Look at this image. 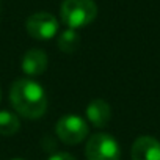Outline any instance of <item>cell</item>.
I'll return each instance as SVG.
<instances>
[{
	"mask_svg": "<svg viewBox=\"0 0 160 160\" xmlns=\"http://www.w3.org/2000/svg\"><path fill=\"white\" fill-rule=\"evenodd\" d=\"M19 129H21V121L14 113L7 112V110L0 112V135L11 137L18 133Z\"/></svg>",
	"mask_w": 160,
	"mask_h": 160,
	"instance_id": "9c48e42d",
	"label": "cell"
},
{
	"mask_svg": "<svg viewBox=\"0 0 160 160\" xmlns=\"http://www.w3.org/2000/svg\"><path fill=\"white\" fill-rule=\"evenodd\" d=\"M58 138L66 144H78L88 137V124L83 118L77 115H66L58 119L55 126Z\"/></svg>",
	"mask_w": 160,
	"mask_h": 160,
	"instance_id": "277c9868",
	"label": "cell"
},
{
	"mask_svg": "<svg viewBox=\"0 0 160 160\" xmlns=\"http://www.w3.org/2000/svg\"><path fill=\"white\" fill-rule=\"evenodd\" d=\"M130 155L132 160H160V141L148 135L138 137L132 144Z\"/></svg>",
	"mask_w": 160,
	"mask_h": 160,
	"instance_id": "8992f818",
	"label": "cell"
},
{
	"mask_svg": "<svg viewBox=\"0 0 160 160\" xmlns=\"http://www.w3.org/2000/svg\"><path fill=\"white\" fill-rule=\"evenodd\" d=\"M47 64H49V61H47V55H46L44 50H41V49H30L22 57L21 68H22V71L27 75L36 77V75H41V74L46 72Z\"/></svg>",
	"mask_w": 160,
	"mask_h": 160,
	"instance_id": "52a82bcc",
	"label": "cell"
},
{
	"mask_svg": "<svg viewBox=\"0 0 160 160\" xmlns=\"http://www.w3.org/2000/svg\"><path fill=\"white\" fill-rule=\"evenodd\" d=\"M0 99H2V90H0Z\"/></svg>",
	"mask_w": 160,
	"mask_h": 160,
	"instance_id": "4fadbf2b",
	"label": "cell"
},
{
	"mask_svg": "<svg viewBox=\"0 0 160 160\" xmlns=\"http://www.w3.org/2000/svg\"><path fill=\"white\" fill-rule=\"evenodd\" d=\"M87 119L94 127L102 129L112 119V107L104 99H94L87 107Z\"/></svg>",
	"mask_w": 160,
	"mask_h": 160,
	"instance_id": "ba28073f",
	"label": "cell"
},
{
	"mask_svg": "<svg viewBox=\"0 0 160 160\" xmlns=\"http://www.w3.org/2000/svg\"><path fill=\"white\" fill-rule=\"evenodd\" d=\"M60 16L68 28H83L96 19L98 5L94 0H64L61 3Z\"/></svg>",
	"mask_w": 160,
	"mask_h": 160,
	"instance_id": "7a4b0ae2",
	"label": "cell"
},
{
	"mask_svg": "<svg viewBox=\"0 0 160 160\" xmlns=\"http://www.w3.org/2000/svg\"><path fill=\"white\" fill-rule=\"evenodd\" d=\"M10 102L13 108L27 119H38L47 110V94L44 88L30 78H21L11 85Z\"/></svg>",
	"mask_w": 160,
	"mask_h": 160,
	"instance_id": "6da1fadb",
	"label": "cell"
},
{
	"mask_svg": "<svg viewBox=\"0 0 160 160\" xmlns=\"http://www.w3.org/2000/svg\"><path fill=\"white\" fill-rule=\"evenodd\" d=\"M27 33L39 41H47L58 33V21L49 13H35L25 22Z\"/></svg>",
	"mask_w": 160,
	"mask_h": 160,
	"instance_id": "5b68a950",
	"label": "cell"
},
{
	"mask_svg": "<svg viewBox=\"0 0 160 160\" xmlns=\"http://www.w3.org/2000/svg\"><path fill=\"white\" fill-rule=\"evenodd\" d=\"M85 157L87 160H121V148L115 137L99 132L88 138Z\"/></svg>",
	"mask_w": 160,
	"mask_h": 160,
	"instance_id": "3957f363",
	"label": "cell"
},
{
	"mask_svg": "<svg viewBox=\"0 0 160 160\" xmlns=\"http://www.w3.org/2000/svg\"><path fill=\"white\" fill-rule=\"evenodd\" d=\"M11 160H25V158H11Z\"/></svg>",
	"mask_w": 160,
	"mask_h": 160,
	"instance_id": "7c38bea8",
	"label": "cell"
},
{
	"mask_svg": "<svg viewBox=\"0 0 160 160\" xmlns=\"http://www.w3.org/2000/svg\"><path fill=\"white\" fill-rule=\"evenodd\" d=\"M49 160H75V158H74V155H71L68 152H57V154L50 155Z\"/></svg>",
	"mask_w": 160,
	"mask_h": 160,
	"instance_id": "8fae6325",
	"label": "cell"
},
{
	"mask_svg": "<svg viewBox=\"0 0 160 160\" xmlns=\"http://www.w3.org/2000/svg\"><path fill=\"white\" fill-rule=\"evenodd\" d=\"M80 46V36L75 30L68 28L58 36V47L64 53H74Z\"/></svg>",
	"mask_w": 160,
	"mask_h": 160,
	"instance_id": "30bf717a",
	"label": "cell"
}]
</instances>
